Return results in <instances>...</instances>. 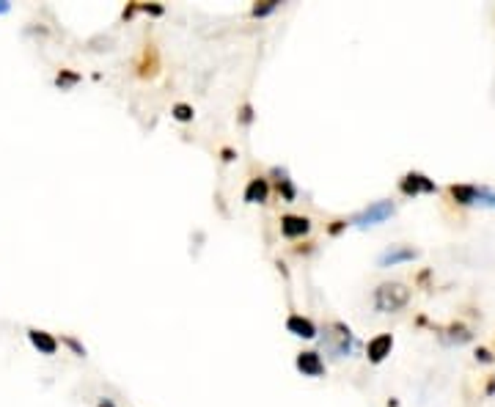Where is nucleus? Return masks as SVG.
<instances>
[{
    "mask_svg": "<svg viewBox=\"0 0 495 407\" xmlns=\"http://www.w3.org/2000/svg\"><path fill=\"white\" fill-rule=\"evenodd\" d=\"M99 407H116V405H113L110 399H105V402H99Z\"/></svg>",
    "mask_w": 495,
    "mask_h": 407,
    "instance_id": "obj_17",
    "label": "nucleus"
},
{
    "mask_svg": "<svg viewBox=\"0 0 495 407\" xmlns=\"http://www.w3.org/2000/svg\"><path fill=\"white\" fill-rule=\"evenodd\" d=\"M173 116H176L179 122H190V119H193V108H190V105H176V108H173Z\"/></svg>",
    "mask_w": 495,
    "mask_h": 407,
    "instance_id": "obj_12",
    "label": "nucleus"
},
{
    "mask_svg": "<svg viewBox=\"0 0 495 407\" xmlns=\"http://www.w3.org/2000/svg\"><path fill=\"white\" fill-rule=\"evenodd\" d=\"M308 228H311V223H308V218H303V215H284L281 218V234L286 240H295V237L308 234Z\"/></svg>",
    "mask_w": 495,
    "mask_h": 407,
    "instance_id": "obj_4",
    "label": "nucleus"
},
{
    "mask_svg": "<svg viewBox=\"0 0 495 407\" xmlns=\"http://www.w3.org/2000/svg\"><path fill=\"white\" fill-rule=\"evenodd\" d=\"M407 300H410V289L404 283H383L374 292V309L383 314H394L399 309H404Z\"/></svg>",
    "mask_w": 495,
    "mask_h": 407,
    "instance_id": "obj_1",
    "label": "nucleus"
},
{
    "mask_svg": "<svg viewBox=\"0 0 495 407\" xmlns=\"http://www.w3.org/2000/svg\"><path fill=\"white\" fill-rule=\"evenodd\" d=\"M77 80H80V77H77V75H72V72H61V75L55 77V83H58L61 89H64V86H72V83H77Z\"/></svg>",
    "mask_w": 495,
    "mask_h": 407,
    "instance_id": "obj_13",
    "label": "nucleus"
},
{
    "mask_svg": "<svg viewBox=\"0 0 495 407\" xmlns=\"http://www.w3.org/2000/svg\"><path fill=\"white\" fill-rule=\"evenodd\" d=\"M8 8H11V6H8V3H3V0H0V14H6V11H8Z\"/></svg>",
    "mask_w": 495,
    "mask_h": 407,
    "instance_id": "obj_16",
    "label": "nucleus"
},
{
    "mask_svg": "<svg viewBox=\"0 0 495 407\" xmlns=\"http://www.w3.org/2000/svg\"><path fill=\"white\" fill-rule=\"evenodd\" d=\"M325 347H328V352H333L336 358H344V355L352 352L355 336H352V330H350L344 322H330L328 328H325Z\"/></svg>",
    "mask_w": 495,
    "mask_h": 407,
    "instance_id": "obj_2",
    "label": "nucleus"
},
{
    "mask_svg": "<svg viewBox=\"0 0 495 407\" xmlns=\"http://www.w3.org/2000/svg\"><path fill=\"white\" fill-rule=\"evenodd\" d=\"M66 344L72 347V349H74L77 355H86V347H80V344H77V342H74V339H66Z\"/></svg>",
    "mask_w": 495,
    "mask_h": 407,
    "instance_id": "obj_15",
    "label": "nucleus"
},
{
    "mask_svg": "<svg viewBox=\"0 0 495 407\" xmlns=\"http://www.w3.org/2000/svg\"><path fill=\"white\" fill-rule=\"evenodd\" d=\"M410 259H416V251H413V248L396 245V248H391V251H385L380 256V264H383V267H394L399 261H410Z\"/></svg>",
    "mask_w": 495,
    "mask_h": 407,
    "instance_id": "obj_10",
    "label": "nucleus"
},
{
    "mask_svg": "<svg viewBox=\"0 0 495 407\" xmlns=\"http://www.w3.org/2000/svg\"><path fill=\"white\" fill-rule=\"evenodd\" d=\"M391 215H394V204L391 201H377L369 209H363L361 215H355L352 223L355 226H377V223H383V220L391 218Z\"/></svg>",
    "mask_w": 495,
    "mask_h": 407,
    "instance_id": "obj_3",
    "label": "nucleus"
},
{
    "mask_svg": "<svg viewBox=\"0 0 495 407\" xmlns=\"http://www.w3.org/2000/svg\"><path fill=\"white\" fill-rule=\"evenodd\" d=\"M275 6H278L275 0H267L264 6H256V8H253V14H256V17H264V14H270V11L275 8Z\"/></svg>",
    "mask_w": 495,
    "mask_h": 407,
    "instance_id": "obj_14",
    "label": "nucleus"
},
{
    "mask_svg": "<svg viewBox=\"0 0 495 407\" xmlns=\"http://www.w3.org/2000/svg\"><path fill=\"white\" fill-rule=\"evenodd\" d=\"M286 330L295 333V336H300V339H314V336H317L314 322L305 319V316H300V314H292V316L286 319Z\"/></svg>",
    "mask_w": 495,
    "mask_h": 407,
    "instance_id": "obj_9",
    "label": "nucleus"
},
{
    "mask_svg": "<svg viewBox=\"0 0 495 407\" xmlns=\"http://www.w3.org/2000/svg\"><path fill=\"white\" fill-rule=\"evenodd\" d=\"M435 182L427 179L424 174H407L404 179H402V193H407V195H416V193H435Z\"/></svg>",
    "mask_w": 495,
    "mask_h": 407,
    "instance_id": "obj_6",
    "label": "nucleus"
},
{
    "mask_svg": "<svg viewBox=\"0 0 495 407\" xmlns=\"http://www.w3.org/2000/svg\"><path fill=\"white\" fill-rule=\"evenodd\" d=\"M28 339H31V344L36 347L41 355H55V349H58L55 336L47 333V330H36V328H31V330H28Z\"/></svg>",
    "mask_w": 495,
    "mask_h": 407,
    "instance_id": "obj_8",
    "label": "nucleus"
},
{
    "mask_svg": "<svg viewBox=\"0 0 495 407\" xmlns=\"http://www.w3.org/2000/svg\"><path fill=\"white\" fill-rule=\"evenodd\" d=\"M297 369L305 377H319L325 372V363H322V358L317 352H300L297 355Z\"/></svg>",
    "mask_w": 495,
    "mask_h": 407,
    "instance_id": "obj_7",
    "label": "nucleus"
},
{
    "mask_svg": "<svg viewBox=\"0 0 495 407\" xmlns=\"http://www.w3.org/2000/svg\"><path fill=\"white\" fill-rule=\"evenodd\" d=\"M267 193H270V188H267L264 179H251V185L245 188V201L248 204H262V201H267Z\"/></svg>",
    "mask_w": 495,
    "mask_h": 407,
    "instance_id": "obj_11",
    "label": "nucleus"
},
{
    "mask_svg": "<svg viewBox=\"0 0 495 407\" xmlns=\"http://www.w3.org/2000/svg\"><path fill=\"white\" fill-rule=\"evenodd\" d=\"M391 349H394V336L383 333V336H377V339L369 342V361L380 363V361H385V355H391Z\"/></svg>",
    "mask_w": 495,
    "mask_h": 407,
    "instance_id": "obj_5",
    "label": "nucleus"
}]
</instances>
